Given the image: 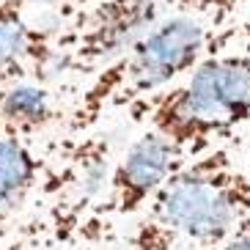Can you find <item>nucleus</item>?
<instances>
[{"label": "nucleus", "instance_id": "obj_9", "mask_svg": "<svg viewBox=\"0 0 250 250\" xmlns=\"http://www.w3.org/2000/svg\"><path fill=\"white\" fill-rule=\"evenodd\" d=\"M107 182V143L88 138L77 146V151L69 157V168L61 173V204L69 214L80 212V206L91 204Z\"/></svg>", "mask_w": 250, "mask_h": 250}, {"label": "nucleus", "instance_id": "obj_7", "mask_svg": "<svg viewBox=\"0 0 250 250\" xmlns=\"http://www.w3.org/2000/svg\"><path fill=\"white\" fill-rule=\"evenodd\" d=\"M66 113L69 107H63L61 96L44 83L20 80L0 85V135L30 138L66 121Z\"/></svg>", "mask_w": 250, "mask_h": 250}, {"label": "nucleus", "instance_id": "obj_1", "mask_svg": "<svg viewBox=\"0 0 250 250\" xmlns=\"http://www.w3.org/2000/svg\"><path fill=\"white\" fill-rule=\"evenodd\" d=\"M250 217V176L226 148L195 154L140 212L132 250H204Z\"/></svg>", "mask_w": 250, "mask_h": 250}, {"label": "nucleus", "instance_id": "obj_13", "mask_svg": "<svg viewBox=\"0 0 250 250\" xmlns=\"http://www.w3.org/2000/svg\"><path fill=\"white\" fill-rule=\"evenodd\" d=\"M245 6H250V0H234V8L239 11V8H245Z\"/></svg>", "mask_w": 250, "mask_h": 250}, {"label": "nucleus", "instance_id": "obj_10", "mask_svg": "<svg viewBox=\"0 0 250 250\" xmlns=\"http://www.w3.org/2000/svg\"><path fill=\"white\" fill-rule=\"evenodd\" d=\"M168 6L173 11H187V14H198L209 20L212 25H226L231 17L236 14L234 0H168Z\"/></svg>", "mask_w": 250, "mask_h": 250}, {"label": "nucleus", "instance_id": "obj_8", "mask_svg": "<svg viewBox=\"0 0 250 250\" xmlns=\"http://www.w3.org/2000/svg\"><path fill=\"white\" fill-rule=\"evenodd\" d=\"M44 182V160L28 138L0 135V226L20 214Z\"/></svg>", "mask_w": 250, "mask_h": 250}, {"label": "nucleus", "instance_id": "obj_2", "mask_svg": "<svg viewBox=\"0 0 250 250\" xmlns=\"http://www.w3.org/2000/svg\"><path fill=\"white\" fill-rule=\"evenodd\" d=\"M228 36L231 33H220L217 25L198 14L173 11L170 17H162L129 50L94 72L66 113V132L85 135L107 113L173 85L201 58L228 44Z\"/></svg>", "mask_w": 250, "mask_h": 250}, {"label": "nucleus", "instance_id": "obj_5", "mask_svg": "<svg viewBox=\"0 0 250 250\" xmlns=\"http://www.w3.org/2000/svg\"><path fill=\"white\" fill-rule=\"evenodd\" d=\"M190 157L184 154L170 138L146 126L113 165L102 212L116 214V217L140 214L148 201L157 195V190Z\"/></svg>", "mask_w": 250, "mask_h": 250}, {"label": "nucleus", "instance_id": "obj_11", "mask_svg": "<svg viewBox=\"0 0 250 250\" xmlns=\"http://www.w3.org/2000/svg\"><path fill=\"white\" fill-rule=\"evenodd\" d=\"M204 250H250V217L231 236H226L223 242L212 245V248H204Z\"/></svg>", "mask_w": 250, "mask_h": 250}, {"label": "nucleus", "instance_id": "obj_4", "mask_svg": "<svg viewBox=\"0 0 250 250\" xmlns=\"http://www.w3.org/2000/svg\"><path fill=\"white\" fill-rule=\"evenodd\" d=\"M168 0H94L58 39L61 74H94L146 36L168 11Z\"/></svg>", "mask_w": 250, "mask_h": 250}, {"label": "nucleus", "instance_id": "obj_6", "mask_svg": "<svg viewBox=\"0 0 250 250\" xmlns=\"http://www.w3.org/2000/svg\"><path fill=\"white\" fill-rule=\"evenodd\" d=\"M58 33L30 25L25 0H0V85L39 80L58 63Z\"/></svg>", "mask_w": 250, "mask_h": 250}, {"label": "nucleus", "instance_id": "obj_12", "mask_svg": "<svg viewBox=\"0 0 250 250\" xmlns=\"http://www.w3.org/2000/svg\"><path fill=\"white\" fill-rule=\"evenodd\" d=\"M242 50L250 52V22L242 25Z\"/></svg>", "mask_w": 250, "mask_h": 250}, {"label": "nucleus", "instance_id": "obj_3", "mask_svg": "<svg viewBox=\"0 0 250 250\" xmlns=\"http://www.w3.org/2000/svg\"><path fill=\"white\" fill-rule=\"evenodd\" d=\"M126 110L132 121L170 138L187 157L204 154L250 121V52L217 47L173 85Z\"/></svg>", "mask_w": 250, "mask_h": 250}]
</instances>
